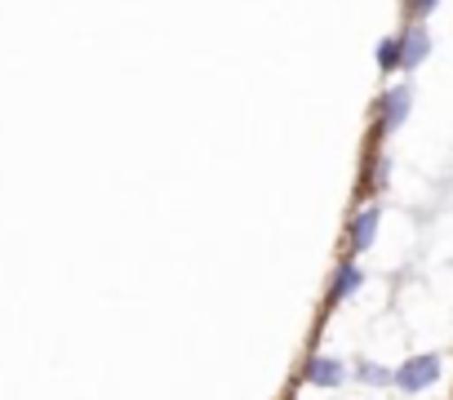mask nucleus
<instances>
[{
    "label": "nucleus",
    "instance_id": "9d476101",
    "mask_svg": "<svg viewBox=\"0 0 453 400\" xmlns=\"http://www.w3.org/2000/svg\"><path fill=\"white\" fill-rule=\"evenodd\" d=\"M369 182H373V187H387V156H382V160H373V173H369Z\"/></svg>",
    "mask_w": 453,
    "mask_h": 400
},
{
    "label": "nucleus",
    "instance_id": "20e7f679",
    "mask_svg": "<svg viewBox=\"0 0 453 400\" xmlns=\"http://www.w3.org/2000/svg\"><path fill=\"white\" fill-rule=\"evenodd\" d=\"M347 378V365L342 360H334V356H311L307 360V382H316V387H338Z\"/></svg>",
    "mask_w": 453,
    "mask_h": 400
},
{
    "label": "nucleus",
    "instance_id": "39448f33",
    "mask_svg": "<svg viewBox=\"0 0 453 400\" xmlns=\"http://www.w3.org/2000/svg\"><path fill=\"white\" fill-rule=\"evenodd\" d=\"M378 219H382V210H378V205H369V210H360V214L351 219V232H347V236H351V250H356V254L373 245V232H378Z\"/></svg>",
    "mask_w": 453,
    "mask_h": 400
},
{
    "label": "nucleus",
    "instance_id": "423d86ee",
    "mask_svg": "<svg viewBox=\"0 0 453 400\" xmlns=\"http://www.w3.org/2000/svg\"><path fill=\"white\" fill-rule=\"evenodd\" d=\"M360 285H365V272H360L356 263H342V267H338V276H334L329 303H342V298H351V294H356Z\"/></svg>",
    "mask_w": 453,
    "mask_h": 400
},
{
    "label": "nucleus",
    "instance_id": "0eeeda50",
    "mask_svg": "<svg viewBox=\"0 0 453 400\" xmlns=\"http://www.w3.org/2000/svg\"><path fill=\"white\" fill-rule=\"evenodd\" d=\"M356 378L369 382V387H391L395 382V369H387L378 360H356Z\"/></svg>",
    "mask_w": 453,
    "mask_h": 400
},
{
    "label": "nucleus",
    "instance_id": "1a4fd4ad",
    "mask_svg": "<svg viewBox=\"0 0 453 400\" xmlns=\"http://www.w3.org/2000/svg\"><path fill=\"white\" fill-rule=\"evenodd\" d=\"M435 5H440V0H409V14H413V23H418V19H426Z\"/></svg>",
    "mask_w": 453,
    "mask_h": 400
},
{
    "label": "nucleus",
    "instance_id": "f03ea898",
    "mask_svg": "<svg viewBox=\"0 0 453 400\" xmlns=\"http://www.w3.org/2000/svg\"><path fill=\"white\" fill-rule=\"evenodd\" d=\"M409 107H413V94H409L404 85H391V89L382 94V103H378V125H382V129H400L404 116H409Z\"/></svg>",
    "mask_w": 453,
    "mask_h": 400
},
{
    "label": "nucleus",
    "instance_id": "f257e3e1",
    "mask_svg": "<svg viewBox=\"0 0 453 400\" xmlns=\"http://www.w3.org/2000/svg\"><path fill=\"white\" fill-rule=\"evenodd\" d=\"M440 369H444V360H440L435 351L409 356V360L395 369V387H400V391H426V387L440 378Z\"/></svg>",
    "mask_w": 453,
    "mask_h": 400
},
{
    "label": "nucleus",
    "instance_id": "7ed1b4c3",
    "mask_svg": "<svg viewBox=\"0 0 453 400\" xmlns=\"http://www.w3.org/2000/svg\"><path fill=\"white\" fill-rule=\"evenodd\" d=\"M426 54H431V36H426V27H422V23H413V27L400 36V67H409V72H413Z\"/></svg>",
    "mask_w": 453,
    "mask_h": 400
},
{
    "label": "nucleus",
    "instance_id": "6e6552de",
    "mask_svg": "<svg viewBox=\"0 0 453 400\" xmlns=\"http://www.w3.org/2000/svg\"><path fill=\"white\" fill-rule=\"evenodd\" d=\"M378 67H382V72H395V67H400V36H387V41L378 45Z\"/></svg>",
    "mask_w": 453,
    "mask_h": 400
}]
</instances>
